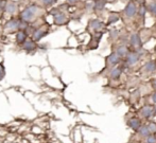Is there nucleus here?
I'll return each mask as SVG.
<instances>
[{
	"label": "nucleus",
	"mask_w": 156,
	"mask_h": 143,
	"mask_svg": "<svg viewBox=\"0 0 156 143\" xmlns=\"http://www.w3.org/2000/svg\"><path fill=\"white\" fill-rule=\"evenodd\" d=\"M147 126H148L150 133L152 134V135H155L156 134V123L155 122H150Z\"/></svg>",
	"instance_id": "4468645a"
},
{
	"label": "nucleus",
	"mask_w": 156,
	"mask_h": 143,
	"mask_svg": "<svg viewBox=\"0 0 156 143\" xmlns=\"http://www.w3.org/2000/svg\"><path fill=\"white\" fill-rule=\"evenodd\" d=\"M156 70V63L153 61H150L144 66V71L147 73H153Z\"/></svg>",
	"instance_id": "6e6552de"
},
{
	"label": "nucleus",
	"mask_w": 156,
	"mask_h": 143,
	"mask_svg": "<svg viewBox=\"0 0 156 143\" xmlns=\"http://www.w3.org/2000/svg\"><path fill=\"white\" fill-rule=\"evenodd\" d=\"M68 1H69V2H70V3H73V2H74V1H76V0H68Z\"/></svg>",
	"instance_id": "393cba45"
},
{
	"label": "nucleus",
	"mask_w": 156,
	"mask_h": 143,
	"mask_svg": "<svg viewBox=\"0 0 156 143\" xmlns=\"http://www.w3.org/2000/svg\"></svg>",
	"instance_id": "a878e982"
},
{
	"label": "nucleus",
	"mask_w": 156,
	"mask_h": 143,
	"mask_svg": "<svg viewBox=\"0 0 156 143\" xmlns=\"http://www.w3.org/2000/svg\"><path fill=\"white\" fill-rule=\"evenodd\" d=\"M121 69L119 67H114L113 69L109 72V76H112L113 78H118L120 75H121Z\"/></svg>",
	"instance_id": "9b49d317"
},
{
	"label": "nucleus",
	"mask_w": 156,
	"mask_h": 143,
	"mask_svg": "<svg viewBox=\"0 0 156 143\" xmlns=\"http://www.w3.org/2000/svg\"><path fill=\"white\" fill-rule=\"evenodd\" d=\"M146 143H156V136L151 134L149 137L146 138Z\"/></svg>",
	"instance_id": "f3484780"
},
{
	"label": "nucleus",
	"mask_w": 156,
	"mask_h": 143,
	"mask_svg": "<svg viewBox=\"0 0 156 143\" xmlns=\"http://www.w3.org/2000/svg\"><path fill=\"white\" fill-rule=\"evenodd\" d=\"M138 134H139L142 138H147V137H149V136L151 135L150 131H149V128H148V126H147V125H141V126H140V128L138 129Z\"/></svg>",
	"instance_id": "9d476101"
},
{
	"label": "nucleus",
	"mask_w": 156,
	"mask_h": 143,
	"mask_svg": "<svg viewBox=\"0 0 156 143\" xmlns=\"http://www.w3.org/2000/svg\"><path fill=\"white\" fill-rule=\"evenodd\" d=\"M127 125H129V127H131L133 131H138V129L141 126V121L138 118H131L127 121Z\"/></svg>",
	"instance_id": "20e7f679"
},
{
	"label": "nucleus",
	"mask_w": 156,
	"mask_h": 143,
	"mask_svg": "<svg viewBox=\"0 0 156 143\" xmlns=\"http://www.w3.org/2000/svg\"><path fill=\"white\" fill-rule=\"evenodd\" d=\"M153 117H156V104L153 107Z\"/></svg>",
	"instance_id": "b1692460"
},
{
	"label": "nucleus",
	"mask_w": 156,
	"mask_h": 143,
	"mask_svg": "<svg viewBox=\"0 0 156 143\" xmlns=\"http://www.w3.org/2000/svg\"><path fill=\"white\" fill-rule=\"evenodd\" d=\"M151 99H152V102L154 103V105L156 104V91L154 92V93L152 94V96H151Z\"/></svg>",
	"instance_id": "4be33fe9"
},
{
	"label": "nucleus",
	"mask_w": 156,
	"mask_h": 143,
	"mask_svg": "<svg viewBox=\"0 0 156 143\" xmlns=\"http://www.w3.org/2000/svg\"><path fill=\"white\" fill-rule=\"evenodd\" d=\"M90 27L94 29V30H99V29H101L103 27V23H101V21H99V20H93L90 23Z\"/></svg>",
	"instance_id": "f8f14e48"
},
{
	"label": "nucleus",
	"mask_w": 156,
	"mask_h": 143,
	"mask_svg": "<svg viewBox=\"0 0 156 143\" xmlns=\"http://www.w3.org/2000/svg\"><path fill=\"white\" fill-rule=\"evenodd\" d=\"M138 61H139V55H138L137 52H129V54H127V56H126L127 65L133 66V65H135Z\"/></svg>",
	"instance_id": "39448f33"
},
{
	"label": "nucleus",
	"mask_w": 156,
	"mask_h": 143,
	"mask_svg": "<svg viewBox=\"0 0 156 143\" xmlns=\"http://www.w3.org/2000/svg\"><path fill=\"white\" fill-rule=\"evenodd\" d=\"M119 19V16H118V14H111L108 17V23H116V21Z\"/></svg>",
	"instance_id": "2eb2a0df"
},
{
	"label": "nucleus",
	"mask_w": 156,
	"mask_h": 143,
	"mask_svg": "<svg viewBox=\"0 0 156 143\" xmlns=\"http://www.w3.org/2000/svg\"><path fill=\"white\" fill-rule=\"evenodd\" d=\"M23 48H25L26 50H29V51H31L32 49H34L35 48V44L33 43L31 40H28L26 41V44L23 45Z\"/></svg>",
	"instance_id": "ddd939ff"
},
{
	"label": "nucleus",
	"mask_w": 156,
	"mask_h": 143,
	"mask_svg": "<svg viewBox=\"0 0 156 143\" xmlns=\"http://www.w3.org/2000/svg\"><path fill=\"white\" fill-rule=\"evenodd\" d=\"M36 12H37L36 6H30V8H28L26 11H23V19H25L26 21L32 20V19L35 17V15H36Z\"/></svg>",
	"instance_id": "f257e3e1"
},
{
	"label": "nucleus",
	"mask_w": 156,
	"mask_h": 143,
	"mask_svg": "<svg viewBox=\"0 0 156 143\" xmlns=\"http://www.w3.org/2000/svg\"><path fill=\"white\" fill-rule=\"evenodd\" d=\"M3 76H4V69H3V67L0 65V81L3 78Z\"/></svg>",
	"instance_id": "412c9836"
},
{
	"label": "nucleus",
	"mask_w": 156,
	"mask_h": 143,
	"mask_svg": "<svg viewBox=\"0 0 156 143\" xmlns=\"http://www.w3.org/2000/svg\"><path fill=\"white\" fill-rule=\"evenodd\" d=\"M17 41H18L19 44H21V43H23L25 41V39H26V35H25V33H23V32H19L18 34H17Z\"/></svg>",
	"instance_id": "dca6fc26"
},
{
	"label": "nucleus",
	"mask_w": 156,
	"mask_h": 143,
	"mask_svg": "<svg viewBox=\"0 0 156 143\" xmlns=\"http://www.w3.org/2000/svg\"><path fill=\"white\" fill-rule=\"evenodd\" d=\"M149 10L156 16V2H152V3L149 4Z\"/></svg>",
	"instance_id": "6ab92c4d"
},
{
	"label": "nucleus",
	"mask_w": 156,
	"mask_h": 143,
	"mask_svg": "<svg viewBox=\"0 0 156 143\" xmlns=\"http://www.w3.org/2000/svg\"><path fill=\"white\" fill-rule=\"evenodd\" d=\"M140 114L144 119H149L150 117H153V107L150 106V105L144 106L140 109Z\"/></svg>",
	"instance_id": "423d86ee"
},
{
	"label": "nucleus",
	"mask_w": 156,
	"mask_h": 143,
	"mask_svg": "<svg viewBox=\"0 0 156 143\" xmlns=\"http://www.w3.org/2000/svg\"><path fill=\"white\" fill-rule=\"evenodd\" d=\"M136 13H137V6H136V4L134 3V2H129L127 5L125 6V9H124L125 16L131 18V17L135 16Z\"/></svg>",
	"instance_id": "7ed1b4c3"
},
{
	"label": "nucleus",
	"mask_w": 156,
	"mask_h": 143,
	"mask_svg": "<svg viewBox=\"0 0 156 143\" xmlns=\"http://www.w3.org/2000/svg\"><path fill=\"white\" fill-rule=\"evenodd\" d=\"M151 84H152V87L156 90V78H153L152 82H151Z\"/></svg>",
	"instance_id": "5701e85b"
},
{
	"label": "nucleus",
	"mask_w": 156,
	"mask_h": 143,
	"mask_svg": "<svg viewBox=\"0 0 156 143\" xmlns=\"http://www.w3.org/2000/svg\"><path fill=\"white\" fill-rule=\"evenodd\" d=\"M94 8H96L97 10H102V9L104 8V1H102V0H99V1H97Z\"/></svg>",
	"instance_id": "a211bd4d"
},
{
	"label": "nucleus",
	"mask_w": 156,
	"mask_h": 143,
	"mask_svg": "<svg viewBox=\"0 0 156 143\" xmlns=\"http://www.w3.org/2000/svg\"><path fill=\"white\" fill-rule=\"evenodd\" d=\"M65 20H66V18H65V16H64L63 14H60L58 16H56V18H55V21L58 23H63Z\"/></svg>",
	"instance_id": "aec40b11"
},
{
	"label": "nucleus",
	"mask_w": 156,
	"mask_h": 143,
	"mask_svg": "<svg viewBox=\"0 0 156 143\" xmlns=\"http://www.w3.org/2000/svg\"><path fill=\"white\" fill-rule=\"evenodd\" d=\"M120 61V57L116 52L111 53L106 57V67H115L118 63Z\"/></svg>",
	"instance_id": "f03ea898"
},
{
	"label": "nucleus",
	"mask_w": 156,
	"mask_h": 143,
	"mask_svg": "<svg viewBox=\"0 0 156 143\" xmlns=\"http://www.w3.org/2000/svg\"><path fill=\"white\" fill-rule=\"evenodd\" d=\"M129 41H131L132 46H135V47H141V40H140V37L138 35V33H133L129 37Z\"/></svg>",
	"instance_id": "0eeeda50"
},
{
	"label": "nucleus",
	"mask_w": 156,
	"mask_h": 143,
	"mask_svg": "<svg viewBox=\"0 0 156 143\" xmlns=\"http://www.w3.org/2000/svg\"><path fill=\"white\" fill-rule=\"evenodd\" d=\"M116 53L118 54V56H119L120 58H123V57L127 56L129 50H127V48L125 47V46H119V47L117 48V50H116Z\"/></svg>",
	"instance_id": "1a4fd4ad"
}]
</instances>
